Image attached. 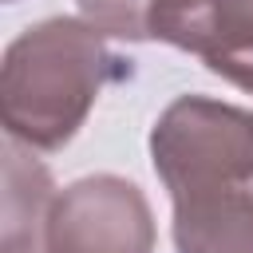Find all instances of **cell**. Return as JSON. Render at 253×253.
<instances>
[{
    "label": "cell",
    "mask_w": 253,
    "mask_h": 253,
    "mask_svg": "<svg viewBox=\"0 0 253 253\" xmlns=\"http://www.w3.org/2000/svg\"><path fill=\"white\" fill-rule=\"evenodd\" d=\"M8 4H12V0H8Z\"/></svg>",
    "instance_id": "obj_9"
},
{
    "label": "cell",
    "mask_w": 253,
    "mask_h": 253,
    "mask_svg": "<svg viewBox=\"0 0 253 253\" xmlns=\"http://www.w3.org/2000/svg\"><path fill=\"white\" fill-rule=\"evenodd\" d=\"M123 75V59L103 32L75 16H51L24 28L0 63L4 134L28 150H59L87 123L95 99Z\"/></svg>",
    "instance_id": "obj_1"
},
{
    "label": "cell",
    "mask_w": 253,
    "mask_h": 253,
    "mask_svg": "<svg viewBox=\"0 0 253 253\" xmlns=\"http://www.w3.org/2000/svg\"><path fill=\"white\" fill-rule=\"evenodd\" d=\"M79 12L87 24H95L103 36L142 43L150 40V12L154 0H79Z\"/></svg>",
    "instance_id": "obj_7"
},
{
    "label": "cell",
    "mask_w": 253,
    "mask_h": 253,
    "mask_svg": "<svg viewBox=\"0 0 253 253\" xmlns=\"http://www.w3.org/2000/svg\"><path fill=\"white\" fill-rule=\"evenodd\" d=\"M4 229L0 249H40L43 245V221L51 210V198L59 194L51 186L47 166L32 158L28 146L12 142L4 146Z\"/></svg>",
    "instance_id": "obj_6"
},
{
    "label": "cell",
    "mask_w": 253,
    "mask_h": 253,
    "mask_svg": "<svg viewBox=\"0 0 253 253\" xmlns=\"http://www.w3.org/2000/svg\"><path fill=\"white\" fill-rule=\"evenodd\" d=\"M0 253H43V249H0Z\"/></svg>",
    "instance_id": "obj_8"
},
{
    "label": "cell",
    "mask_w": 253,
    "mask_h": 253,
    "mask_svg": "<svg viewBox=\"0 0 253 253\" xmlns=\"http://www.w3.org/2000/svg\"><path fill=\"white\" fill-rule=\"evenodd\" d=\"M178 253H253V190H217L174 202Z\"/></svg>",
    "instance_id": "obj_5"
},
{
    "label": "cell",
    "mask_w": 253,
    "mask_h": 253,
    "mask_svg": "<svg viewBox=\"0 0 253 253\" xmlns=\"http://www.w3.org/2000/svg\"><path fill=\"white\" fill-rule=\"evenodd\" d=\"M150 40L198 55L253 95V0H154Z\"/></svg>",
    "instance_id": "obj_4"
},
{
    "label": "cell",
    "mask_w": 253,
    "mask_h": 253,
    "mask_svg": "<svg viewBox=\"0 0 253 253\" xmlns=\"http://www.w3.org/2000/svg\"><path fill=\"white\" fill-rule=\"evenodd\" d=\"M150 162L170 202L253 186V111L178 95L150 126Z\"/></svg>",
    "instance_id": "obj_2"
},
{
    "label": "cell",
    "mask_w": 253,
    "mask_h": 253,
    "mask_svg": "<svg viewBox=\"0 0 253 253\" xmlns=\"http://www.w3.org/2000/svg\"><path fill=\"white\" fill-rule=\"evenodd\" d=\"M158 229L146 194L119 174H87L51 198L43 253H154Z\"/></svg>",
    "instance_id": "obj_3"
}]
</instances>
